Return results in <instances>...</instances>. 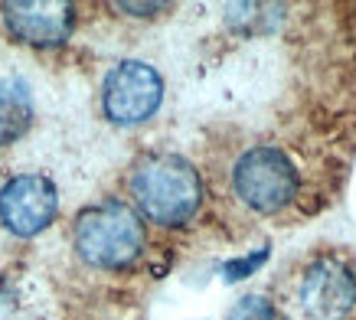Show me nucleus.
<instances>
[{"mask_svg": "<svg viewBox=\"0 0 356 320\" xmlns=\"http://www.w3.org/2000/svg\"><path fill=\"white\" fill-rule=\"evenodd\" d=\"M131 200L138 206V216L173 229L200 213L203 180L180 154H154L140 160L131 173Z\"/></svg>", "mask_w": 356, "mask_h": 320, "instance_id": "nucleus-1", "label": "nucleus"}, {"mask_svg": "<svg viewBox=\"0 0 356 320\" xmlns=\"http://www.w3.org/2000/svg\"><path fill=\"white\" fill-rule=\"evenodd\" d=\"M144 219L138 209L124 203H95L82 209L72 225V246L79 258L92 268H128L134 265L144 252Z\"/></svg>", "mask_w": 356, "mask_h": 320, "instance_id": "nucleus-2", "label": "nucleus"}, {"mask_svg": "<svg viewBox=\"0 0 356 320\" xmlns=\"http://www.w3.org/2000/svg\"><path fill=\"white\" fill-rule=\"evenodd\" d=\"M236 196L255 213H281L298 196V170L281 147H248L232 167Z\"/></svg>", "mask_w": 356, "mask_h": 320, "instance_id": "nucleus-3", "label": "nucleus"}, {"mask_svg": "<svg viewBox=\"0 0 356 320\" xmlns=\"http://www.w3.org/2000/svg\"><path fill=\"white\" fill-rule=\"evenodd\" d=\"M163 102V79L151 63L140 59H124L105 75L102 82V111L111 125L134 128L144 125L147 118Z\"/></svg>", "mask_w": 356, "mask_h": 320, "instance_id": "nucleus-4", "label": "nucleus"}, {"mask_svg": "<svg viewBox=\"0 0 356 320\" xmlns=\"http://www.w3.org/2000/svg\"><path fill=\"white\" fill-rule=\"evenodd\" d=\"M59 213V190L43 173H20L0 186V223L20 239L46 232Z\"/></svg>", "mask_w": 356, "mask_h": 320, "instance_id": "nucleus-5", "label": "nucleus"}, {"mask_svg": "<svg viewBox=\"0 0 356 320\" xmlns=\"http://www.w3.org/2000/svg\"><path fill=\"white\" fill-rule=\"evenodd\" d=\"M7 30L30 46H59L76 30V7L65 0H17L3 3Z\"/></svg>", "mask_w": 356, "mask_h": 320, "instance_id": "nucleus-6", "label": "nucleus"}, {"mask_svg": "<svg viewBox=\"0 0 356 320\" xmlns=\"http://www.w3.org/2000/svg\"><path fill=\"white\" fill-rule=\"evenodd\" d=\"M301 304L317 320H343L356 307V278L334 258H321L301 278Z\"/></svg>", "mask_w": 356, "mask_h": 320, "instance_id": "nucleus-7", "label": "nucleus"}, {"mask_svg": "<svg viewBox=\"0 0 356 320\" xmlns=\"http://www.w3.org/2000/svg\"><path fill=\"white\" fill-rule=\"evenodd\" d=\"M33 92L17 75H0V144H13L33 128Z\"/></svg>", "mask_w": 356, "mask_h": 320, "instance_id": "nucleus-8", "label": "nucleus"}, {"mask_svg": "<svg viewBox=\"0 0 356 320\" xmlns=\"http://www.w3.org/2000/svg\"><path fill=\"white\" fill-rule=\"evenodd\" d=\"M229 320H275V310L268 307V301L261 298H242L232 307Z\"/></svg>", "mask_w": 356, "mask_h": 320, "instance_id": "nucleus-9", "label": "nucleus"}, {"mask_svg": "<svg viewBox=\"0 0 356 320\" xmlns=\"http://www.w3.org/2000/svg\"><path fill=\"white\" fill-rule=\"evenodd\" d=\"M118 10H128V13H134V17H151V13H161V10H167L170 3H115Z\"/></svg>", "mask_w": 356, "mask_h": 320, "instance_id": "nucleus-10", "label": "nucleus"}]
</instances>
